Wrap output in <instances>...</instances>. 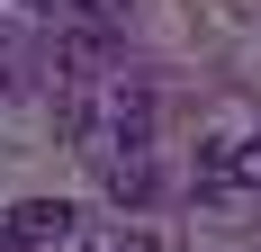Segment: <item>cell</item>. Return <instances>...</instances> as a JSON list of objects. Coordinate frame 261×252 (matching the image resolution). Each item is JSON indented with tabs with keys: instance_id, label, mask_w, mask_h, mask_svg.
<instances>
[{
	"instance_id": "1",
	"label": "cell",
	"mask_w": 261,
	"mask_h": 252,
	"mask_svg": "<svg viewBox=\"0 0 261 252\" xmlns=\"http://www.w3.org/2000/svg\"><path fill=\"white\" fill-rule=\"evenodd\" d=\"M81 234V207L72 198H18L9 216H0V243L9 252H63Z\"/></svg>"
},
{
	"instance_id": "2",
	"label": "cell",
	"mask_w": 261,
	"mask_h": 252,
	"mask_svg": "<svg viewBox=\"0 0 261 252\" xmlns=\"http://www.w3.org/2000/svg\"><path fill=\"white\" fill-rule=\"evenodd\" d=\"M99 180H108V198H117V207H144V198H153V162H144V153H108Z\"/></svg>"
}]
</instances>
